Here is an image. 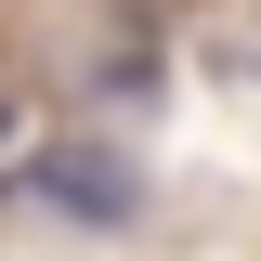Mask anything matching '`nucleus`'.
I'll list each match as a JSON object with an SVG mask.
<instances>
[{"label": "nucleus", "instance_id": "nucleus-2", "mask_svg": "<svg viewBox=\"0 0 261 261\" xmlns=\"http://www.w3.org/2000/svg\"><path fill=\"white\" fill-rule=\"evenodd\" d=\"M0 130H13V118H0Z\"/></svg>", "mask_w": 261, "mask_h": 261}, {"label": "nucleus", "instance_id": "nucleus-1", "mask_svg": "<svg viewBox=\"0 0 261 261\" xmlns=\"http://www.w3.org/2000/svg\"><path fill=\"white\" fill-rule=\"evenodd\" d=\"M27 209H79V222H130L144 196H130V170H118V157L65 144V157H39V170H27Z\"/></svg>", "mask_w": 261, "mask_h": 261}]
</instances>
